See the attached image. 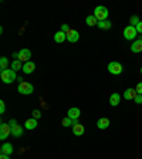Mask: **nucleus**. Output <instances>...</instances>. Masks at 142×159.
<instances>
[{"instance_id":"nucleus-1","label":"nucleus","mask_w":142,"mask_h":159,"mask_svg":"<svg viewBox=\"0 0 142 159\" xmlns=\"http://www.w3.org/2000/svg\"><path fill=\"white\" fill-rule=\"evenodd\" d=\"M0 77H2L4 84H11L17 80L16 71H13L11 68H7V70H4V71H2V73H0Z\"/></svg>"},{"instance_id":"nucleus-2","label":"nucleus","mask_w":142,"mask_h":159,"mask_svg":"<svg viewBox=\"0 0 142 159\" xmlns=\"http://www.w3.org/2000/svg\"><path fill=\"white\" fill-rule=\"evenodd\" d=\"M94 16H95V19L98 20V21H104V20L108 19L109 11L105 6H97L95 9H94Z\"/></svg>"},{"instance_id":"nucleus-3","label":"nucleus","mask_w":142,"mask_h":159,"mask_svg":"<svg viewBox=\"0 0 142 159\" xmlns=\"http://www.w3.org/2000/svg\"><path fill=\"white\" fill-rule=\"evenodd\" d=\"M17 91H19L20 94H23V95H30V94H33L34 87H33V84H31V83H27V81H21V83H19Z\"/></svg>"},{"instance_id":"nucleus-4","label":"nucleus","mask_w":142,"mask_h":159,"mask_svg":"<svg viewBox=\"0 0 142 159\" xmlns=\"http://www.w3.org/2000/svg\"><path fill=\"white\" fill-rule=\"evenodd\" d=\"M138 36V31H136V29L134 26H126L125 29H124V37H125L126 40H135V37Z\"/></svg>"},{"instance_id":"nucleus-5","label":"nucleus","mask_w":142,"mask_h":159,"mask_svg":"<svg viewBox=\"0 0 142 159\" xmlns=\"http://www.w3.org/2000/svg\"><path fill=\"white\" fill-rule=\"evenodd\" d=\"M122 66L118 63V61H111V63L108 64V71L111 74H114V75H119V74L122 73Z\"/></svg>"},{"instance_id":"nucleus-6","label":"nucleus","mask_w":142,"mask_h":159,"mask_svg":"<svg viewBox=\"0 0 142 159\" xmlns=\"http://www.w3.org/2000/svg\"><path fill=\"white\" fill-rule=\"evenodd\" d=\"M30 57H31V51H30L29 48H21L19 51V58L17 60H20L21 63H27V61H30Z\"/></svg>"},{"instance_id":"nucleus-7","label":"nucleus","mask_w":142,"mask_h":159,"mask_svg":"<svg viewBox=\"0 0 142 159\" xmlns=\"http://www.w3.org/2000/svg\"><path fill=\"white\" fill-rule=\"evenodd\" d=\"M9 135H11V126L3 122L0 125V139H6Z\"/></svg>"},{"instance_id":"nucleus-8","label":"nucleus","mask_w":142,"mask_h":159,"mask_svg":"<svg viewBox=\"0 0 142 159\" xmlns=\"http://www.w3.org/2000/svg\"><path fill=\"white\" fill-rule=\"evenodd\" d=\"M78 40H80V34L77 30L70 29L68 31H67V41H70V43H77Z\"/></svg>"},{"instance_id":"nucleus-9","label":"nucleus","mask_w":142,"mask_h":159,"mask_svg":"<svg viewBox=\"0 0 142 159\" xmlns=\"http://www.w3.org/2000/svg\"><path fill=\"white\" fill-rule=\"evenodd\" d=\"M80 115H81V111H80V108H77V107L70 108L68 112H67V116H68V118H71L73 121H77V119L80 118Z\"/></svg>"},{"instance_id":"nucleus-10","label":"nucleus","mask_w":142,"mask_h":159,"mask_svg":"<svg viewBox=\"0 0 142 159\" xmlns=\"http://www.w3.org/2000/svg\"><path fill=\"white\" fill-rule=\"evenodd\" d=\"M0 153L2 155H11L13 153V145L11 143H3L2 148H0Z\"/></svg>"},{"instance_id":"nucleus-11","label":"nucleus","mask_w":142,"mask_h":159,"mask_svg":"<svg viewBox=\"0 0 142 159\" xmlns=\"http://www.w3.org/2000/svg\"><path fill=\"white\" fill-rule=\"evenodd\" d=\"M36 70V64L33 63V61H27V63H24L23 66V73L24 74H31Z\"/></svg>"},{"instance_id":"nucleus-12","label":"nucleus","mask_w":142,"mask_h":159,"mask_svg":"<svg viewBox=\"0 0 142 159\" xmlns=\"http://www.w3.org/2000/svg\"><path fill=\"white\" fill-rule=\"evenodd\" d=\"M67 40V33H64V31H61V30H60V31H57L56 34H54V41H56V43H64V41H66Z\"/></svg>"},{"instance_id":"nucleus-13","label":"nucleus","mask_w":142,"mask_h":159,"mask_svg":"<svg viewBox=\"0 0 142 159\" xmlns=\"http://www.w3.org/2000/svg\"><path fill=\"white\" fill-rule=\"evenodd\" d=\"M119 102H121V95H119L118 93L111 94V97H109V104H111V107H117Z\"/></svg>"},{"instance_id":"nucleus-14","label":"nucleus","mask_w":142,"mask_h":159,"mask_svg":"<svg viewBox=\"0 0 142 159\" xmlns=\"http://www.w3.org/2000/svg\"><path fill=\"white\" fill-rule=\"evenodd\" d=\"M73 134L74 135H77V136H81L84 134V126L81 125V124H78L77 121L74 122V125H73Z\"/></svg>"},{"instance_id":"nucleus-15","label":"nucleus","mask_w":142,"mask_h":159,"mask_svg":"<svg viewBox=\"0 0 142 159\" xmlns=\"http://www.w3.org/2000/svg\"><path fill=\"white\" fill-rule=\"evenodd\" d=\"M136 95H138V94H136V91L134 88H128L124 91V99H128V101L129 99H134Z\"/></svg>"},{"instance_id":"nucleus-16","label":"nucleus","mask_w":142,"mask_h":159,"mask_svg":"<svg viewBox=\"0 0 142 159\" xmlns=\"http://www.w3.org/2000/svg\"><path fill=\"white\" fill-rule=\"evenodd\" d=\"M109 119L108 118H99L98 121H97V126H98V129H107L109 126Z\"/></svg>"},{"instance_id":"nucleus-17","label":"nucleus","mask_w":142,"mask_h":159,"mask_svg":"<svg viewBox=\"0 0 142 159\" xmlns=\"http://www.w3.org/2000/svg\"><path fill=\"white\" fill-rule=\"evenodd\" d=\"M131 51L132 53H141L142 51V40H135L131 46Z\"/></svg>"},{"instance_id":"nucleus-18","label":"nucleus","mask_w":142,"mask_h":159,"mask_svg":"<svg viewBox=\"0 0 142 159\" xmlns=\"http://www.w3.org/2000/svg\"><path fill=\"white\" fill-rule=\"evenodd\" d=\"M24 126H26V129H36L37 128V119L36 118H30L26 121V124H24Z\"/></svg>"},{"instance_id":"nucleus-19","label":"nucleus","mask_w":142,"mask_h":159,"mask_svg":"<svg viewBox=\"0 0 142 159\" xmlns=\"http://www.w3.org/2000/svg\"><path fill=\"white\" fill-rule=\"evenodd\" d=\"M11 135H13L14 138H20V136L23 135V128L17 124L16 126H13V128H11Z\"/></svg>"},{"instance_id":"nucleus-20","label":"nucleus","mask_w":142,"mask_h":159,"mask_svg":"<svg viewBox=\"0 0 142 159\" xmlns=\"http://www.w3.org/2000/svg\"><path fill=\"white\" fill-rule=\"evenodd\" d=\"M97 27H98V29H103V30H109L112 27V23H111L109 20H104V21H98Z\"/></svg>"},{"instance_id":"nucleus-21","label":"nucleus","mask_w":142,"mask_h":159,"mask_svg":"<svg viewBox=\"0 0 142 159\" xmlns=\"http://www.w3.org/2000/svg\"><path fill=\"white\" fill-rule=\"evenodd\" d=\"M23 66L24 64L20 61V60H14L13 63L10 64V68L13 70V71H20V70H23Z\"/></svg>"},{"instance_id":"nucleus-22","label":"nucleus","mask_w":142,"mask_h":159,"mask_svg":"<svg viewBox=\"0 0 142 159\" xmlns=\"http://www.w3.org/2000/svg\"><path fill=\"white\" fill-rule=\"evenodd\" d=\"M85 23L88 24V26H97V23H98V20L95 19V16H94V14H91V16H87Z\"/></svg>"},{"instance_id":"nucleus-23","label":"nucleus","mask_w":142,"mask_h":159,"mask_svg":"<svg viewBox=\"0 0 142 159\" xmlns=\"http://www.w3.org/2000/svg\"><path fill=\"white\" fill-rule=\"evenodd\" d=\"M9 68V61H7V57H2L0 58V70L4 71V70Z\"/></svg>"},{"instance_id":"nucleus-24","label":"nucleus","mask_w":142,"mask_h":159,"mask_svg":"<svg viewBox=\"0 0 142 159\" xmlns=\"http://www.w3.org/2000/svg\"><path fill=\"white\" fill-rule=\"evenodd\" d=\"M74 122H76V121H73V119L71 118H68V116H66V118L63 119V121H61V124H63V126H73L74 125Z\"/></svg>"},{"instance_id":"nucleus-25","label":"nucleus","mask_w":142,"mask_h":159,"mask_svg":"<svg viewBox=\"0 0 142 159\" xmlns=\"http://www.w3.org/2000/svg\"><path fill=\"white\" fill-rule=\"evenodd\" d=\"M139 21H141V20H139V17L136 16V14H134V16H131V19H129V23H131V26H134V27H135L136 24L139 23Z\"/></svg>"},{"instance_id":"nucleus-26","label":"nucleus","mask_w":142,"mask_h":159,"mask_svg":"<svg viewBox=\"0 0 142 159\" xmlns=\"http://www.w3.org/2000/svg\"><path fill=\"white\" fill-rule=\"evenodd\" d=\"M135 91H136V94H138V95H142V83H138V84H136Z\"/></svg>"},{"instance_id":"nucleus-27","label":"nucleus","mask_w":142,"mask_h":159,"mask_svg":"<svg viewBox=\"0 0 142 159\" xmlns=\"http://www.w3.org/2000/svg\"><path fill=\"white\" fill-rule=\"evenodd\" d=\"M4 111H6V104L4 101H0V114H4Z\"/></svg>"},{"instance_id":"nucleus-28","label":"nucleus","mask_w":142,"mask_h":159,"mask_svg":"<svg viewBox=\"0 0 142 159\" xmlns=\"http://www.w3.org/2000/svg\"><path fill=\"white\" fill-rule=\"evenodd\" d=\"M40 116H41V112H40L39 109H34L33 111V118H36V119H39Z\"/></svg>"},{"instance_id":"nucleus-29","label":"nucleus","mask_w":142,"mask_h":159,"mask_svg":"<svg viewBox=\"0 0 142 159\" xmlns=\"http://www.w3.org/2000/svg\"><path fill=\"white\" fill-rule=\"evenodd\" d=\"M134 102L138 104V105H139V104H142V95H136L135 98H134Z\"/></svg>"},{"instance_id":"nucleus-30","label":"nucleus","mask_w":142,"mask_h":159,"mask_svg":"<svg viewBox=\"0 0 142 159\" xmlns=\"http://www.w3.org/2000/svg\"><path fill=\"white\" fill-rule=\"evenodd\" d=\"M135 29H136V31H138L139 34H142V21H139L138 24L135 26Z\"/></svg>"},{"instance_id":"nucleus-31","label":"nucleus","mask_w":142,"mask_h":159,"mask_svg":"<svg viewBox=\"0 0 142 159\" xmlns=\"http://www.w3.org/2000/svg\"><path fill=\"white\" fill-rule=\"evenodd\" d=\"M68 30H70L68 24H63V26H61V31H64V33H67Z\"/></svg>"},{"instance_id":"nucleus-32","label":"nucleus","mask_w":142,"mask_h":159,"mask_svg":"<svg viewBox=\"0 0 142 159\" xmlns=\"http://www.w3.org/2000/svg\"><path fill=\"white\" fill-rule=\"evenodd\" d=\"M9 125L11 126V128H13V126H16L17 125V122H16V119H10L9 121Z\"/></svg>"},{"instance_id":"nucleus-33","label":"nucleus","mask_w":142,"mask_h":159,"mask_svg":"<svg viewBox=\"0 0 142 159\" xmlns=\"http://www.w3.org/2000/svg\"><path fill=\"white\" fill-rule=\"evenodd\" d=\"M0 159H10V158H9V155H2Z\"/></svg>"},{"instance_id":"nucleus-34","label":"nucleus","mask_w":142,"mask_h":159,"mask_svg":"<svg viewBox=\"0 0 142 159\" xmlns=\"http://www.w3.org/2000/svg\"><path fill=\"white\" fill-rule=\"evenodd\" d=\"M141 74H142V67H141Z\"/></svg>"}]
</instances>
